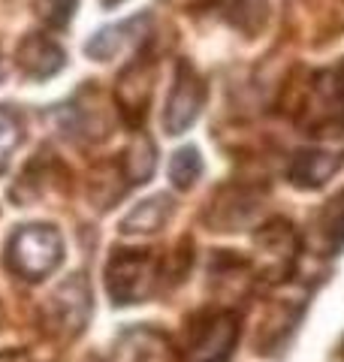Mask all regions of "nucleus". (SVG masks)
Masks as SVG:
<instances>
[{
	"mask_svg": "<svg viewBox=\"0 0 344 362\" xmlns=\"http://www.w3.org/2000/svg\"><path fill=\"white\" fill-rule=\"evenodd\" d=\"M227 13L233 18V25H239L242 30H257V25L263 21V0H227Z\"/></svg>",
	"mask_w": 344,
	"mask_h": 362,
	"instance_id": "12",
	"label": "nucleus"
},
{
	"mask_svg": "<svg viewBox=\"0 0 344 362\" xmlns=\"http://www.w3.org/2000/svg\"><path fill=\"white\" fill-rule=\"evenodd\" d=\"M52 311H55V323L57 326H67V332H79L88 320V311H91V296H88V284L79 275H73V281L55 293L52 299Z\"/></svg>",
	"mask_w": 344,
	"mask_h": 362,
	"instance_id": "7",
	"label": "nucleus"
},
{
	"mask_svg": "<svg viewBox=\"0 0 344 362\" xmlns=\"http://www.w3.org/2000/svg\"><path fill=\"white\" fill-rule=\"evenodd\" d=\"M18 64L30 78H49L64 66V52L49 37H28L18 49Z\"/></svg>",
	"mask_w": 344,
	"mask_h": 362,
	"instance_id": "8",
	"label": "nucleus"
},
{
	"mask_svg": "<svg viewBox=\"0 0 344 362\" xmlns=\"http://www.w3.org/2000/svg\"><path fill=\"white\" fill-rule=\"evenodd\" d=\"M106 287L115 305H136L157 287V263L145 251H115L106 266Z\"/></svg>",
	"mask_w": 344,
	"mask_h": 362,
	"instance_id": "3",
	"label": "nucleus"
},
{
	"mask_svg": "<svg viewBox=\"0 0 344 362\" xmlns=\"http://www.w3.org/2000/svg\"><path fill=\"white\" fill-rule=\"evenodd\" d=\"M200 175H202V157H200V151L193 148V145H188V148L172 154L169 178H172V185L176 187L188 190V187H193V181H197Z\"/></svg>",
	"mask_w": 344,
	"mask_h": 362,
	"instance_id": "11",
	"label": "nucleus"
},
{
	"mask_svg": "<svg viewBox=\"0 0 344 362\" xmlns=\"http://www.w3.org/2000/svg\"><path fill=\"white\" fill-rule=\"evenodd\" d=\"M320 226H323V233H326V239H329L332 247L344 245V194H338L326 206L323 218H320Z\"/></svg>",
	"mask_w": 344,
	"mask_h": 362,
	"instance_id": "14",
	"label": "nucleus"
},
{
	"mask_svg": "<svg viewBox=\"0 0 344 362\" xmlns=\"http://www.w3.org/2000/svg\"><path fill=\"white\" fill-rule=\"evenodd\" d=\"M40 9V18H45L49 25H67L73 16V9H76V0H33Z\"/></svg>",
	"mask_w": 344,
	"mask_h": 362,
	"instance_id": "15",
	"label": "nucleus"
},
{
	"mask_svg": "<svg viewBox=\"0 0 344 362\" xmlns=\"http://www.w3.org/2000/svg\"><path fill=\"white\" fill-rule=\"evenodd\" d=\"M205 103V85L202 78L193 73L190 64H178L176 73V85L169 90L166 100V112H164V127L169 136L185 133L193 121L200 118V109Z\"/></svg>",
	"mask_w": 344,
	"mask_h": 362,
	"instance_id": "4",
	"label": "nucleus"
},
{
	"mask_svg": "<svg viewBox=\"0 0 344 362\" xmlns=\"http://www.w3.org/2000/svg\"><path fill=\"white\" fill-rule=\"evenodd\" d=\"M172 209H176L172 206V197H166V194L148 197L121 221V233L124 235H148V233L164 230V223L172 218Z\"/></svg>",
	"mask_w": 344,
	"mask_h": 362,
	"instance_id": "9",
	"label": "nucleus"
},
{
	"mask_svg": "<svg viewBox=\"0 0 344 362\" xmlns=\"http://www.w3.org/2000/svg\"><path fill=\"white\" fill-rule=\"evenodd\" d=\"M239 341V317L233 311H209L188 326L181 362H229Z\"/></svg>",
	"mask_w": 344,
	"mask_h": 362,
	"instance_id": "2",
	"label": "nucleus"
},
{
	"mask_svg": "<svg viewBox=\"0 0 344 362\" xmlns=\"http://www.w3.org/2000/svg\"><path fill=\"white\" fill-rule=\"evenodd\" d=\"M21 145V124L9 109H0V169H6L9 154Z\"/></svg>",
	"mask_w": 344,
	"mask_h": 362,
	"instance_id": "13",
	"label": "nucleus"
},
{
	"mask_svg": "<svg viewBox=\"0 0 344 362\" xmlns=\"http://www.w3.org/2000/svg\"><path fill=\"white\" fill-rule=\"evenodd\" d=\"M103 4H106V6H115V4H121V0H103Z\"/></svg>",
	"mask_w": 344,
	"mask_h": 362,
	"instance_id": "16",
	"label": "nucleus"
},
{
	"mask_svg": "<svg viewBox=\"0 0 344 362\" xmlns=\"http://www.w3.org/2000/svg\"><path fill=\"white\" fill-rule=\"evenodd\" d=\"M148 25H151V18L142 13V16L121 21V25L103 28L97 37H91V42L85 45V54L94 61H112L115 54H121L124 49H130V45L139 42L148 33Z\"/></svg>",
	"mask_w": 344,
	"mask_h": 362,
	"instance_id": "6",
	"label": "nucleus"
},
{
	"mask_svg": "<svg viewBox=\"0 0 344 362\" xmlns=\"http://www.w3.org/2000/svg\"><path fill=\"white\" fill-rule=\"evenodd\" d=\"M338 350H341V356H344V338H341V344H338Z\"/></svg>",
	"mask_w": 344,
	"mask_h": 362,
	"instance_id": "17",
	"label": "nucleus"
},
{
	"mask_svg": "<svg viewBox=\"0 0 344 362\" xmlns=\"http://www.w3.org/2000/svg\"><path fill=\"white\" fill-rule=\"evenodd\" d=\"M344 166V151H296L287 166V181L299 190H317Z\"/></svg>",
	"mask_w": 344,
	"mask_h": 362,
	"instance_id": "5",
	"label": "nucleus"
},
{
	"mask_svg": "<svg viewBox=\"0 0 344 362\" xmlns=\"http://www.w3.org/2000/svg\"><path fill=\"white\" fill-rule=\"evenodd\" d=\"M154 166H157L154 142L148 136H136L127 148V157H124V175H127L130 185H145L154 175Z\"/></svg>",
	"mask_w": 344,
	"mask_h": 362,
	"instance_id": "10",
	"label": "nucleus"
},
{
	"mask_svg": "<svg viewBox=\"0 0 344 362\" xmlns=\"http://www.w3.org/2000/svg\"><path fill=\"white\" fill-rule=\"evenodd\" d=\"M64 257V242L55 226H21L6 245V266L25 281L52 275Z\"/></svg>",
	"mask_w": 344,
	"mask_h": 362,
	"instance_id": "1",
	"label": "nucleus"
}]
</instances>
